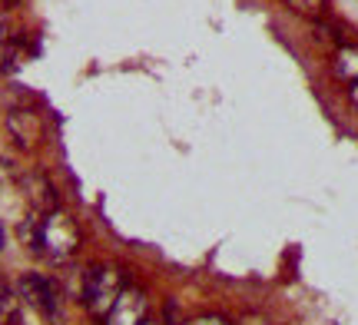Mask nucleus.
I'll return each instance as SVG.
<instances>
[{
    "label": "nucleus",
    "mask_w": 358,
    "mask_h": 325,
    "mask_svg": "<svg viewBox=\"0 0 358 325\" xmlns=\"http://www.w3.org/2000/svg\"><path fill=\"white\" fill-rule=\"evenodd\" d=\"M143 325H156V319H146V322H143Z\"/></svg>",
    "instance_id": "13"
},
{
    "label": "nucleus",
    "mask_w": 358,
    "mask_h": 325,
    "mask_svg": "<svg viewBox=\"0 0 358 325\" xmlns=\"http://www.w3.org/2000/svg\"><path fill=\"white\" fill-rule=\"evenodd\" d=\"M285 3H289V10H295L306 20H322L329 13V0H285Z\"/></svg>",
    "instance_id": "9"
},
{
    "label": "nucleus",
    "mask_w": 358,
    "mask_h": 325,
    "mask_svg": "<svg viewBox=\"0 0 358 325\" xmlns=\"http://www.w3.org/2000/svg\"><path fill=\"white\" fill-rule=\"evenodd\" d=\"M7 127H10L13 143L20 150H37L40 140H43V120L34 110H13L7 117Z\"/></svg>",
    "instance_id": "5"
},
{
    "label": "nucleus",
    "mask_w": 358,
    "mask_h": 325,
    "mask_svg": "<svg viewBox=\"0 0 358 325\" xmlns=\"http://www.w3.org/2000/svg\"><path fill=\"white\" fill-rule=\"evenodd\" d=\"M27 186H30L27 196L34 199V209H37L40 216H43V212H50V209H57V193H53L50 180H43V176H30Z\"/></svg>",
    "instance_id": "7"
},
{
    "label": "nucleus",
    "mask_w": 358,
    "mask_h": 325,
    "mask_svg": "<svg viewBox=\"0 0 358 325\" xmlns=\"http://www.w3.org/2000/svg\"><path fill=\"white\" fill-rule=\"evenodd\" d=\"M182 325H236L226 315H196V319H186Z\"/></svg>",
    "instance_id": "10"
},
{
    "label": "nucleus",
    "mask_w": 358,
    "mask_h": 325,
    "mask_svg": "<svg viewBox=\"0 0 358 325\" xmlns=\"http://www.w3.org/2000/svg\"><path fill=\"white\" fill-rule=\"evenodd\" d=\"M127 289V275L120 266H90L87 273V289H83V305L93 319H106V312L113 309V302L120 299V292Z\"/></svg>",
    "instance_id": "2"
},
{
    "label": "nucleus",
    "mask_w": 358,
    "mask_h": 325,
    "mask_svg": "<svg viewBox=\"0 0 358 325\" xmlns=\"http://www.w3.org/2000/svg\"><path fill=\"white\" fill-rule=\"evenodd\" d=\"M17 296H20V302H27L34 312L43 315V319H60V289L53 286L47 275L24 273L17 279Z\"/></svg>",
    "instance_id": "3"
},
{
    "label": "nucleus",
    "mask_w": 358,
    "mask_h": 325,
    "mask_svg": "<svg viewBox=\"0 0 358 325\" xmlns=\"http://www.w3.org/2000/svg\"><path fill=\"white\" fill-rule=\"evenodd\" d=\"M332 73L342 80V83H348V87L358 80V47H355V43H342V47L335 50Z\"/></svg>",
    "instance_id": "6"
},
{
    "label": "nucleus",
    "mask_w": 358,
    "mask_h": 325,
    "mask_svg": "<svg viewBox=\"0 0 358 325\" xmlns=\"http://www.w3.org/2000/svg\"><path fill=\"white\" fill-rule=\"evenodd\" d=\"M17 302L20 296L0 279V325H17Z\"/></svg>",
    "instance_id": "8"
},
{
    "label": "nucleus",
    "mask_w": 358,
    "mask_h": 325,
    "mask_svg": "<svg viewBox=\"0 0 358 325\" xmlns=\"http://www.w3.org/2000/svg\"><path fill=\"white\" fill-rule=\"evenodd\" d=\"M80 249V226L66 209H50L37 216L34 229V252L47 256L50 262H66Z\"/></svg>",
    "instance_id": "1"
},
{
    "label": "nucleus",
    "mask_w": 358,
    "mask_h": 325,
    "mask_svg": "<svg viewBox=\"0 0 358 325\" xmlns=\"http://www.w3.org/2000/svg\"><path fill=\"white\" fill-rule=\"evenodd\" d=\"M146 309H150V299L140 286H127L120 292V299L113 302V309L106 312L103 325H143L146 322Z\"/></svg>",
    "instance_id": "4"
},
{
    "label": "nucleus",
    "mask_w": 358,
    "mask_h": 325,
    "mask_svg": "<svg viewBox=\"0 0 358 325\" xmlns=\"http://www.w3.org/2000/svg\"><path fill=\"white\" fill-rule=\"evenodd\" d=\"M348 103H352V106L358 110V80L352 83V87H348Z\"/></svg>",
    "instance_id": "11"
},
{
    "label": "nucleus",
    "mask_w": 358,
    "mask_h": 325,
    "mask_svg": "<svg viewBox=\"0 0 358 325\" xmlns=\"http://www.w3.org/2000/svg\"><path fill=\"white\" fill-rule=\"evenodd\" d=\"M0 249H3V226H0Z\"/></svg>",
    "instance_id": "12"
}]
</instances>
